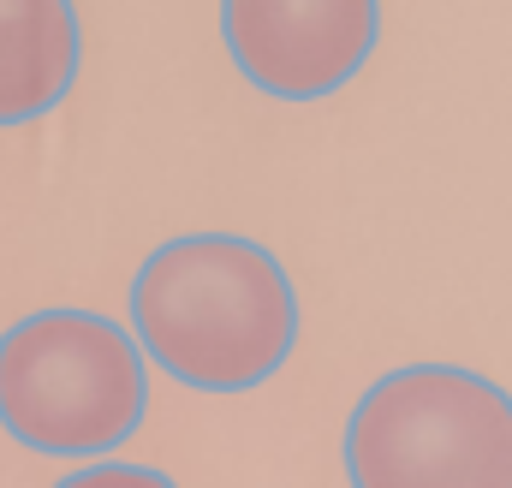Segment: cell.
<instances>
[{"label": "cell", "mask_w": 512, "mask_h": 488, "mask_svg": "<svg viewBox=\"0 0 512 488\" xmlns=\"http://www.w3.org/2000/svg\"><path fill=\"white\" fill-rule=\"evenodd\" d=\"M131 340L191 393H251L298 346L292 274L245 233L167 239L131 280Z\"/></svg>", "instance_id": "6da1fadb"}, {"label": "cell", "mask_w": 512, "mask_h": 488, "mask_svg": "<svg viewBox=\"0 0 512 488\" xmlns=\"http://www.w3.org/2000/svg\"><path fill=\"white\" fill-rule=\"evenodd\" d=\"M149 411V358L126 322L78 304L30 310L0 334V429L48 459H102Z\"/></svg>", "instance_id": "7a4b0ae2"}, {"label": "cell", "mask_w": 512, "mask_h": 488, "mask_svg": "<svg viewBox=\"0 0 512 488\" xmlns=\"http://www.w3.org/2000/svg\"><path fill=\"white\" fill-rule=\"evenodd\" d=\"M352 488H512V393L465 364H405L346 417Z\"/></svg>", "instance_id": "3957f363"}, {"label": "cell", "mask_w": 512, "mask_h": 488, "mask_svg": "<svg viewBox=\"0 0 512 488\" xmlns=\"http://www.w3.org/2000/svg\"><path fill=\"white\" fill-rule=\"evenodd\" d=\"M221 42L262 96L322 102L370 66L382 0H221Z\"/></svg>", "instance_id": "277c9868"}, {"label": "cell", "mask_w": 512, "mask_h": 488, "mask_svg": "<svg viewBox=\"0 0 512 488\" xmlns=\"http://www.w3.org/2000/svg\"><path fill=\"white\" fill-rule=\"evenodd\" d=\"M84 66V24L72 0H0V125L54 114Z\"/></svg>", "instance_id": "5b68a950"}, {"label": "cell", "mask_w": 512, "mask_h": 488, "mask_svg": "<svg viewBox=\"0 0 512 488\" xmlns=\"http://www.w3.org/2000/svg\"><path fill=\"white\" fill-rule=\"evenodd\" d=\"M54 488H179L155 465H126V459H90L78 471H66Z\"/></svg>", "instance_id": "8992f818"}]
</instances>
